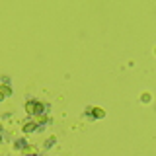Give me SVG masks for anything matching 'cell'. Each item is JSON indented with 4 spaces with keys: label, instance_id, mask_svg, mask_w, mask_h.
I'll return each mask as SVG.
<instances>
[{
    "label": "cell",
    "instance_id": "1",
    "mask_svg": "<svg viewBox=\"0 0 156 156\" xmlns=\"http://www.w3.org/2000/svg\"><path fill=\"white\" fill-rule=\"evenodd\" d=\"M27 111L29 113H43V111H45V105L33 101V104H27Z\"/></svg>",
    "mask_w": 156,
    "mask_h": 156
},
{
    "label": "cell",
    "instance_id": "2",
    "mask_svg": "<svg viewBox=\"0 0 156 156\" xmlns=\"http://www.w3.org/2000/svg\"><path fill=\"white\" fill-rule=\"evenodd\" d=\"M26 144H27V143H26V140H20V143H18L16 146H18V148H26Z\"/></svg>",
    "mask_w": 156,
    "mask_h": 156
},
{
    "label": "cell",
    "instance_id": "3",
    "mask_svg": "<svg viewBox=\"0 0 156 156\" xmlns=\"http://www.w3.org/2000/svg\"><path fill=\"white\" fill-rule=\"evenodd\" d=\"M29 156H37V154H29Z\"/></svg>",
    "mask_w": 156,
    "mask_h": 156
}]
</instances>
